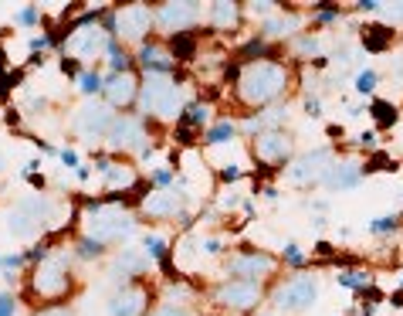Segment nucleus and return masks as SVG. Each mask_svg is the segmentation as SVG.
Returning a JSON list of instances; mask_svg holds the SVG:
<instances>
[{
  "label": "nucleus",
  "mask_w": 403,
  "mask_h": 316,
  "mask_svg": "<svg viewBox=\"0 0 403 316\" xmlns=\"http://www.w3.org/2000/svg\"><path fill=\"white\" fill-rule=\"evenodd\" d=\"M81 255H85V259L99 255V241H85V245H81Z\"/></svg>",
  "instance_id": "nucleus-21"
},
{
  "label": "nucleus",
  "mask_w": 403,
  "mask_h": 316,
  "mask_svg": "<svg viewBox=\"0 0 403 316\" xmlns=\"http://www.w3.org/2000/svg\"><path fill=\"white\" fill-rule=\"evenodd\" d=\"M230 136V126H217V130L210 133V143H217V140H227Z\"/></svg>",
  "instance_id": "nucleus-23"
},
{
  "label": "nucleus",
  "mask_w": 403,
  "mask_h": 316,
  "mask_svg": "<svg viewBox=\"0 0 403 316\" xmlns=\"http://www.w3.org/2000/svg\"><path fill=\"white\" fill-rule=\"evenodd\" d=\"M261 157H285V146H281L278 136H268V140L261 143Z\"/></svg>",
  "instance_id": "nucleus-13"
},
{
  "label": "nucleus",
  "mask_w": 403,
  "mask_h": 316,
  "mask_svg": "<svg viewBox=\"0 0 403 316\" xmlns=\"http://www.w3.org/2000/svg\"><path fill=\"white\" fill-rule=\"evenodd\" d=\"M373 116H377L379 126H390V123L397 119V109H393V105H386V103H373Z\"/></svg>",
  "instance_id": "nucleus-12"
},
{
  "label": "nucleus",
  "mask_w": 403,
  "mask_h": 316,
  "mask_svg": "<svg viewBox=\"0 0 403 316\" xmlns=\"http://www.w3.org/2000/svg\"><path fill=\"white\" fill-rule=\"evenodd\" d=\"M41 316H68L65 310H48V313H41Z\"/></svg>",
  "instance_id": "nucleus-26"
},
{
  "label": "nucleus",
  "mask_w": 403,
  "mask_h": 316,
  "mask_svg": "<svg viewBox=\"0 0 403 316\" xmlns=\"http://www.w3.org/2000/svg\"><path fill=\"white\" fill-rule=\"evenodd\" d=\"M0 163H3V160H0Z\"/></svg>",
  "instance_id": "nucleus-28"
},
{
  "label": "nucleus",
  "mask_w": 403,
  "mask_h": 316,
  "mask_svg": "<svg viewBox=\"0 0 403 316\" xmlns=\"http://www.w3.org/2000/svg\"><path fill=\"white\" fill-rule=\"evenodd\" d=\"M271 269V259H244V262H237L234 265V272H268Z\"/></svg>",
  "instance_id": "nucleus-11"
},
{
  "label": "nucleus",
  "mask_w": 403,
  "mask_h": 316,
  "mask_svg": "<svg viewBox=\"0 0 403 316\" xmlns=\"http://www.w3.org/2000/svg\"><path fill=\"white\" fill-rule=\"evenodd\" d=\"M221 299L230 303V306H237V310H248V306H254V299H258V283L237 279V283H230V286L221 292Z\"/></svg>",
  "instance_id": "nucleus-4"
},
{
  "label": "nucleus",
  "mask_w": 403,
  "mask_h": 316,
  "mask_svg": "<svg viewBox=\"0 0 403 316\" xmlns=\"http://www.w3.org/2000/svg\"><path fill=\"white\" fill-rule=\"evenodd\" d=\"M81 116H85L81 123H85V130H88V133H92V130L102 133L105 126H109V109H85Z\"/></svg>",
  "instance_id": "nucleus-9"
},
{
  "label": "nucleus",
  "mask_w": 403,
  "mask_h": 316,
  "mask_svg": "<svg viewBox=\"0 0 403 316\" xmlns=\"http://www.w3.org/2000/svg\"><path fill=\"white\" fill-rule=\"evenodd\" d=\"M386 163H390V160L383 157V153H377V157L370 160V167H366V170H379V167H386Z\"/></svg>",
  "instance_id": "nucleus-24"
},
{
  "label": "nucleus",
  "mask_w": 403,
  "mask_h": 316,
  "mask_svg": "<svg viewBox=\"0 0 403 316\" xmlns=\"http://www.w3.org/2000/svg\"><path fill=\"white\" fill-rule=\"evenodd\" d=\"M143 313V292H126L112 303V316H139Z\"/></svg>",
  "instance_id": "nucleus-6"
},
{
  "label": "nucleus",
  "mask_w": 403,
  "mask_h": 316,
  "mask_svg": "<svg viewBox=\"0 0 403 316\" xmlns=\"http://www.w3.org/2000/svg\"><path fill=\"white\" fill-rule=\"evenodd\" d=\"M146 24H150V10L146 7H126L119 14V27H123L126 38H139L146 31Z\"/></svg>",
  "instance_id": "nucleus-5"
},
{
  "label": "nucleus",
  "mask_w": 403,
  "mask_h": 316,
  "mask_svg": "<svg viewBox=\"0 0 403 316\" xmlns=\"http://www.w3.org/2000/svg\"><path fill=\"white\" fill-rule=\"evenodd\" d=\"M315 283L312 279H292L285 289L278 292V306H285V310H305V306H312V299H315Z\"/></svg>",
  "instance_id": "nucleus-2"
},
{
  "label": "nucleus",
  "mask_w": 403,
  "mask_h": 316,
  "mask_svg": "<svg viewBox=\"0 0 403 316\" xmlns=\"http://www.w3.org/2000/svg\"><path fill=\"white\" fill-rule=\"evenodd\" d=\"M332 184H335V187H353L356 174H332Z\"/></svg>",
  "instance_id": "nucleus-17"
},
{
  "label": "nucleus",
  "mask_w": 403,
  "mask_h": 316,
  "mask_svg": "<svg viewBox=\"0 0 403 316\" xmlns=\"http://www.w3.org/2000/svg\"><path fill=\"white\" fill-rule=\"evenodd\" d=\"M81 85H85V92H99V75H85V79H81Z\"/></svg>",
  "instance_id": "nucleus-20"
},
{
  "label": "nucleus",
  "mask_w": 403,
  "mask_h": 316,
  "mask_svg": "<svg viewBox=\"0 0 403 316\" xmlns=\"http://www.w3.org/2000/svg\"><path fill=\"white\" fill-rule=\"evenodd\" d=\"M234 17H237V14H234L230 3H217V21H221V24H234Z\"/></svg>",
  "instance_id": "nucleus-16"
},
{
  "label": "nucleus",
  "mask_w": 403,
  "mask_h": 316,
  "mask_svg": "<svg viewBox=\"0 0 403 316\" xmlns=\"http://www.w3.org/2000/svg\"><path fill=\"white\" fill-rule=\"evenodd\" d=\"M163 316H180V313H163Z\"/></svg>",
  "instance_id": "nucleus-27"
},
{
  "label": "nucleus",
  "mask_w": 403,
  "mask_h": 316,
  "mask_svg": "<svg viewBox=\"0 0 403 316\" xmlns=\"http://www.w3.org/2000/svg\"><path fill=\"white\" fill-rule=\"evenodd\" d=\"M342 283H346V286H363L366 276H342Z\"/></svg>",
  "instance_id": "nucleus-25"
},
{
  "label": "nucleus",
  "mask_w": 403,
  "mask_h": 316,
  "mask_svg": "<svg viewBox=\"0 0 403 316\" xmlns=\"http://www.w3.org/2000/svg\"><path fill=\"white\" fill-rule=\"evenodd\" d=\"M278 89H281V68H275V65H254L244 75V99H251V103L275 99Z\"/></svg>",
  "instance_id": "nucleus-1"
},
{
  "label": "nucleus",
  "mask_w": 403,
  "mask_h": 316,
  "mask_svg": "<svg viewBox=\"0 0 403 316\" xmlns=\"http://www.w3.org/2000/svg\"><path fill=\"white\" fill-rule=\"evenodd\" d=\"M373 82H377V75H373V72L359 75V92H370V89H373Z\"/></svg>",
  "instance_id": "nucleus-19"
},
{
  "label": "nucleus",
  "mask_w": 403,
  "mask_h": 316,
  "mask_svg": "<svg viewBox=\"0 0 403 316\" xmlns=\"http://www.w3.org/2000/svg\"><path fill=\"white\" fill-rule=\"evenodd\" d=\"M187 7H190V3H180V10L166 7V10H163V21H166V24H173V21H177V24H183V21L190 17V10H187Z\"/></svg>",
  "instance_id": "nucleus-15"
},
{
  "label": "nucleus",
  "mask_w": 403,
  "mask_h": 316,
  "mask_svg": "<svg viewBox=\"0 0 403 316\" xmlns=\"http://www.w3.org/2000/svg\"><path fill=\"white\" fill-rule=\"evenodd\" d=\"M38 289L41 292H61L65 289V272L61 269H45L38 276Z\"/></svg>",
  "instance_id": "nucleus-8"
},
{
  "label": "nucleus",
  "mask_w": 403,
  "mask_h": 316,
  "mask_svg": "<svg viewBox=\"0 0 403 316\" xmlns=\"http://www.w3.org/2000/svg\"><path fill=\"white\" fill-rule=\"evenodd\" d=\"M0 316H14V299L10 296H0Z\"/></svg>",
  "instance_id": "nucleus-18"
},
{
  "label": "nucleus",
  "mask_w": 403,
  "mask_h": 316,
  "mask_svg": "<svg viewBox=\"0 0 403 316\" xmlns=\"http://www.w3.org/2000/svg\"><path fill=\"white\" fill-rule=\"evenodd\" d=\"M363 45H366L370 52H383V48L390 45V31H386L383 24L366 27V31H363Z\"/></svg>",
  "instance_id": "nucleus-7"
},
{
  "label": "nucleus",
  "mask_w": 403,
  "mask_h": 316,
  "mask_svg": "<svg viewBox=\"0 0 403 316\" xmlns=\"http://www.w3.org/2000/svg\"><path fill=\"white\" fill-rule=\"evenodd\" d=\"M390 228H397V221H393V218H383V221L373 225V232H390Z\"/></svg>",
  "instance_id": "nucleus-22"
},
{
  "label": "nucleus",
  "mask_w": 403,
  "mask_h": 316,
  "mask_svg": "<svg viewBox=\"0 0 403 316\" xmlns=\"http://www.w3.org/2000/svg\"><path fill=\"white\" fill-rule=\"evenodd\" d=\"M109 89H112V92H109V96H112V103L126 105L129 99H132V79H129V75H123V79H112V82H109Z\"/></svg>",
  "instance_id": "nucleus-10"
},
{
  "label": "nucleus",
  "mask_w": 403,
  "mask_h": 316,
  "mask_svg": "<svg viewBox=\"0 0 403 316\" xmlns=\"http://www.w3.org/2000/svg\"><path fill=\"white\" fill-rule=\"evenodd\" d=\"M173 99H177V92L159 79H152L150 85H146V92H143V103H146V109H152V112H170V109H173Z\"/></svg>",
  "instance_id": "nucleus-3"
},
{
  "label": "nucleus",
  "mask_w": 403,
  "mask_h": 316,
  "mask_svg": "<svg viewBox=\"0 0 403 316\" xmlns=\"http://www.w3.org/2000/svg\"><path fill=\"white\" fill-rule=\"evenodd\" d=\"M173 52H177V58H190L193 54V41L187 34H173Z\"/></svg>",
  "instance_id": "nucleus-14"
}]
</instances>
